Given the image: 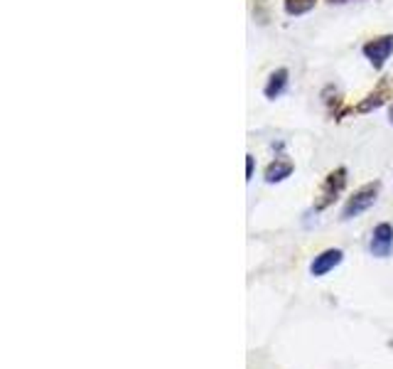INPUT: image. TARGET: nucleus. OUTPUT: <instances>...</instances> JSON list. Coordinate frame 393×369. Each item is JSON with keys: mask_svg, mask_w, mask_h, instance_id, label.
<instances>
[{"mask_svg": "<svg viewBox=\"0 0 393 369\" xmlns=\"http://www.w3.org/2000/svg\"><path fill=\"white\" fill-rule=\"evenodd\" d=\"M347 180H349L347 167H334L332 172H327L325 180H322V185H320V190H317V195H315V202H312L315 212H322V209L332 207V204L341 197L344 188H347Z\"/></svg>", "mask_w": 393, "mask_h": 369, "instance_id": "obj_1", "label": "nucleus"}, {"mask_svg": "<svg viewBox=\"0 0 393 369\" xmlns=\"http://www.w3.org/2000/svg\"><path fill=\"white\" fill-rule=\"evenodd\" d=\"M378 190H381V182H367V185H362V188L347 199L344 209H341V222L357 219L359 214H364L369 207H373V202L378 199Z\"/></svg>", "mask_w": 393, "mask_h": 369, "instance_id": "obj_2", "label": "nucleus"}, {"mask_svg": "<svg viewBox=\"0 0 393 369\" xmlns=\"http://www.w3.org/2000/svg\"><path fill=\"white\" fill-rule=\"evenodd\" d=\"M362 52H364V57L369 59V64H371L376 72H381V69L386 67L388 57L393 54V35L373 37V40H369L367 45H364Z\"/></svg>", "mask_w": 393, "mask_h": 369, "instance_id": "obj_3", "label": "nucleus"}, {"mask_svg": "<svg viewBox=\"0 0 393 369\" xmlns=\"http://www.w3.org/2000/svg\"><path fill=\"white\" fill-rule=\"evenodd\" d=\"M388 99H393V77H383L381 82L376 84L373 91H369L362 101L357 104V114H369V111H376L386 104Z\"/></svg>", "mask_w": 393, "mask_h": 369, "instance_id": "obj_4", "label": "nucleus"}, {"mask_svg": "<svg viewBox=\"0 0 393 369\" xmlns=\"http://www.w3.org/2000/svg\"><path fill=\"white\" fill-rule=\"evenodd\" d=\"M391 249H393V227L388 222L376 224L371 232V239H369V251L376 259H386V256H391Z\"/></svg>", "mask_w": 393, "mask_h": 369, "instance_id": "obj_5", "label": "nucleus"}, {"mask_svg": "<svg viewBox=\"0 0 393 369\" xmlns=\"http://www.w3.org/2000/svg\"><path fill=\"white\" fill-rule=\"evenodd\" d=\"M341 261H344V251L341 249H325L312 259L310 273L315 276V278H322V276H327L330 271H334Z\"/></svg>", "mask_w": 393, "mask_h": 369, "instance_id": "obj_6", "label": "nucleus"}, {"mask_svg": "<svg viewBox=\"0 0 393 369\" xmlns=\"http://www.w3.org/2000/svg\"><path fill=\"white\" fill-rule=\"evenodd\" d=\"M293 170H295V165L290 160H285V158H275V160L265 167L263 177L268 185H278V182L288 180V177L293 175Z\"/></svg>", "mask_w": 393, "mask_h": 369, "instance_id": "obj_7", "label": "nucleus"}, {"mask_svg": "<svg viewBox=\"0 0 393 369\" xmlns=\"http://www.w3.org/2000/svg\"><path fill=\"white\" fill-rule=\"evenodd\" d=\"M288 79H290V72L285 67H280V69H275V72H270L268 82H265V86H263L265 99H278V96L283 94L285 89H288Z\"/></svg>", "mask_w": 393, "mask_h": 369, "instance_id": "obj_8", "label": "nucleus"}, {"mask_svg": "<svg viewBox=\"0 0 393 369\" xmlns=\"http://www.w3.org/2000/svg\"><path fill=\"white\" fill-rule=\"evenodd\" d=\"M283 6L290 17H300V15H307V13L317 6V0H283Z\"/></svg>", "mask_w": 393, "mask_h": 369, "instance_id": "obj_9", "label": "nucleus"}, {"mask_svg": "<svg viewBox=\"0 0 393 369\" xmlns=\"http://www.w3.org/2000/svg\"><path fill=\"white\" fill-rule=\"evenodd\" d=\"M254 167H256V160L254 156H246V180H254Z\"/></svg>", "mask_w": 393, "mask_h": 369, "instance_id": "obj_10", "label": "nucleus"}, {"mask_svg": "<svg viewBox=\"0 0 393 369\" xmlns=\"http://www.w3.org/2000/svg\"><path fill=\"white\" fill-rule=\"evenodd\" d=\"M330 3H347V0H330Z\"/></svg>", "mask_w": 393, "mask_h": 369, "instance_id": "obj_11", "label": "nucleus"}, {"mask_svg": "<svg viewBox=\"0 0 393 369\" xmlns=\"http://www.w3.org/2000/svg\"><path fill=\"white\" fill-rule=\"evenodd\" d=\"M391 123H393V109H391Z\"/></svg>", "mask_w": 393, "mask_h": 369, "instance_id": "obj_12", "label": "nucleus"}]
</instances>
